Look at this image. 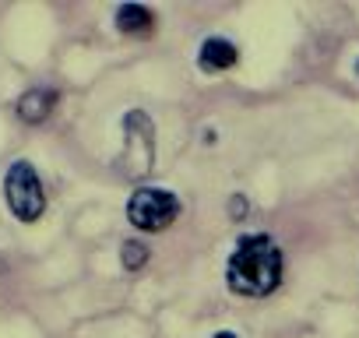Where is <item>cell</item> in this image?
Masks as SVG:
<instances>
[{"instance_id":"cell-2","label":"cell","mask_w":359,"mask_h":338,"mask_svg":"<svg viewBox=\"0 0 359 338\" xmlns=\"http://www.w3.org/2000/svg\"><path fill=\"white\" fill-rule=\"evenodd\" d=\"M155 165V123L144 109L123 113V151L116 155V169L130 180H141Z\"/></svg>"},{"instance_id":"cell-7","label":"cell","mask_w":359,"mask_h":338,"mask_svg":"<svg viewBox=\"0 0 359 338\" xmlns=\"http://www.w3.org/2000/svg\"><path fill=\"white\" fill-rule=\"evenodd\" d=\"M116 29L123 36H151L155 32V11L144 4H120L116 8Z\"/></svg>"},{"instance_id":"cell-1","label":"cell","mask_w":359,"mask_h":338,"mask_svg":"<svg viewBox=\"0 0 359 338\" xmlns=\"http://www.w3.org/2000/svg\"><path fill=\"white\" fill-rule=\"evenodd\" d=\"M282 271H285L282 247L268 233H250L233 247V254L226 261V285L236 296L261 299L282 285Z\"/></svg>"},{"instance_id":"cell-8","label":"cell","mask_w":359,"mask_h":338,"mask_svg":"<svg viewBox=\"0 0 359 338\" xmlns=\"http://www.w3.org/2000/svg\"><path fill=\"white\" fill-rule=\"evenodd\" d=\"M148 247L141 243V240H127L123 247H120V264H123V271H141L144 264H148Z\"/></svg>"},{"instance_id":"cell-4","label":"cell","mask_w":359,"mask_h":338,"mask_svg":"<svg viewBox=\"0 0 359 338\" xmlns=\"http://www.w3.org/2000/svg\"><path fill=\"white\" fill-rule=\"evenodd\" d=\"M180 219V198L165 187H137L127 201V222L137 233H162Z\"/></svg>"},{"instance_id":"cell-10","label":"cell","mask_w":359,"mask_h":338,"mask_svg":"<svg viewBox=\"0 0 359 338\" xmlns=\"http://www.w3.org/2000/svg\"><path fill=\"white\" fill-rule=\"evenodd\" d=\"M212 338H236L233 331H219V334H212Z\"/></svg>"},{"instance_id":"cell-5","label":"cell","mask_w":359,"mask_h":338,"mask_svg":"<svg viewBox=\"0 0 359 338\" xmlns=\"http://www.w3.org/2000/svg\"><path fill=\"white\" fill-rule=\"evenodd\" d=\"M236 60H240V50H236L229 39H222V36H208V39L201 43V50H198V64H201V71H208V74L229 71V67H236Z\"/></svg>"},{"instance_id":"cell-3","label":"cell","mask_w":359,"mask_h":338,"mask_svg":"<svg viewBox=\"0 0 359 338\" xmlns=\"http://www.w3.org/2000/svg\"><path fill=\"white\" fill-rule=\"evenodd\" d=\"M4 201L11 208V215L18 222H36L43 219L46 212V191H43V180L36 173V165L18 158L8 165V173H4Z\"/></svg>"},{"instance_id":"cell-11","label":"cell","mask_w":359,"mask_h":338,"mask_svg":"<svg viewBox=\"0 0 359 338\" xmlns=\"http://www.w3.org/2000/svg\"><path fill=\"white\" fill-rule=\"evenodd\" d=\"M355 74H359V64H355Z\"/></svg>"},{"instance_id":"cell-6","label":"cell","mask_w":359,"mask_h":338,"mask_svg":"<svg viewBox=\"0 0 359 338\" xmlns=\"http://www.w3.org/2000/svg\"><path fill=\"white\" fill-rule=\"evenodd\" d=\"M53 106H57V92L50 88V85H36V88H29L22 99H18V120H25V123H43L50 113H53Z\"/></svg>"},{"instance_id":"cell-9","label":"cell","mask_w":359,"mask_h":338,"mask_svg":"<svg viewBox=\"0 0 359 338\" xmlns=\"http://www.w3.org/2000/svg\"><path fill=\"white\" fill-rule=\"evenodd\" d=\"M229 215H233L236 222L247 215V198H243V194H233V198H229Z\"/></svg>"}]
</instances>
